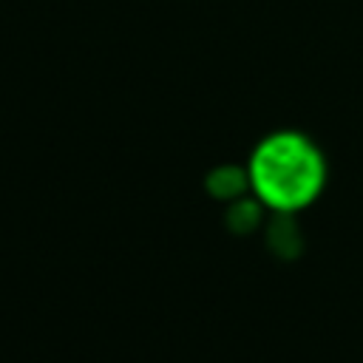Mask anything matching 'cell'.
<instances>
[{
	"instance_id": "obj_1",
	"label": "cell",
	"mask_w": 363,
	"mask_h": 363,
	"mask_svg": "<svg viewBox=\"0 0 363 363\" xmlns=\"http://www.w3.org/2000/svg\"><path fill=\"white\" fill-rule=\"evenodd\" d=\"M247 182H252L255 196L267 199L275 216H292L318 196L323 184V156L309 136L275 130L255 145Z\"/></svg>"
},
{
	"instance_id": "obj_2",
	"label": "cell",
	"mask_w": 363,
	"mask_h": 363,
	"mask_svg": "<svg viewBox=\"0 0 363 363\" xmlns=\"http://www.w3.org/2000/svg\"><path fill=\"white\" fill-rule=\"evenodd\" d=\"M264 241H267L269 255L284 261V264L298 261L303 255V250H306V238H303L301 227L292 221V216H275L272 224L267 227Z\"/></svg>"
},
{
	"instance_id": "obj_3",
	"label": "cell",
	"mask_w": 363,
	"mask_h": 363,
	"mask_svg": "<svg viewBox=\"0 0 363 363\" xmlns=\"http://www.w3.org/2000/svg\"><path fill=\"white\" fill-rule=\"evenodd\" d=\"M201 187L210 199H221V201H233L244 193L247 187V173H241L233 164H221V167H210L201 179Z\"/></svg>"
},
{
	"instance_id": "obj_4",
	"label": "cell",
	"mask_w": 363,
	"mask_h": 363,
	"mask_svg": "<svg viewBox=\"0 0 363 363\" xmlns=\"http://www.w3.org/2000/svg\"><path fill=\"white\" fill-rule=\"evenodd\" d=\"M258 221H261V204H258L255 199H250V196H238V199H233V201L227 204L224 216H221L224 230H227L230 235H238V238L255 233Z\"/></svg>"
}]
</instances>
